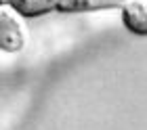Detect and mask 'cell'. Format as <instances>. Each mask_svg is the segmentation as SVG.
<instances>
[{"label":"cell","instance_id":"3","mask_svg":"<svg viewBox=\"0 0 147 130\" xmlns=\"http://www.w3.org/2000/svg\"><path fill=\"white\" fill-rule=\"evenodd\" d=\"M126 0H57L55 11L59 13H86V11H101L122 6Z\"/></svg>","mask_w":147,"mask_h":130},{"label":"cell","instance_id":"5","mask_svg":"<svg viewBox=\"0 0 147 130\" xmlns=\"http://www.w3.org/2000/svg\"><path fill=\"white\" fill-rule=\"evenodd\" d=\"M2 4H9V0H0V6H2Z\"/></svg>","mask_w":147,"mask_h":130},{"label":"cell","instance_id":"4","mask_svg":"<svg viewBox=\"0 0 147 130\" xmlns=\"http://www.w3.org/2000/svg\"><path fill=\"white\" fill-rule=\"evenodd\" d=\"M9 6L21 17H38L55 11L57 0H9Z\"/></svg>","mask_w":147,"mask_h":130},{"label":"cell","instance_id":"1","mask_svg":"<svg viewBox=\"0 0 147 130\" xmlns=\"http://www.w3.org/2000/svg\"><path fill=\"white\" fill-rule=\"evenodd\" d=\"M23 17L15 13L9 4L0 6V48L4 53H19L25 44Z\"/></svg>","mask_w":147,"mask_h":130},{"label":"cell","instance_id":"2","mask_svg":"<svg viewBox=\"0 0 147 130\" xmlns=\"http://www.w3.org/2000/svg\"><path fill=\"white\" fill-rule=\"evenodd\" d=\"M120 9H122V21L126 25V30L137 34V36H145L147 34V0H126Z\"/></svg>","mask_w":147,"mask_h":130}]
</instances>
